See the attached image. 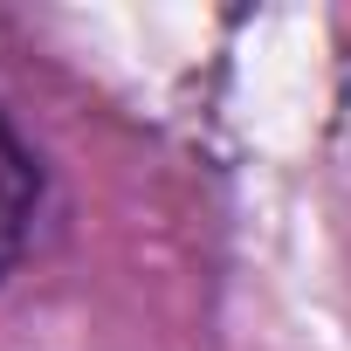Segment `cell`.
<instances>
[{
    "mask_svg": "<svg viewBox=\"0 0 351 351\" xmlns=\"http://www.w3.org/2000/svg\"><path fill=\"white\" fill-rule=\"evenodd\" d=\"M35 200H42V165L35 152L14 138V124L0 117V276H8L28 248V228H35Z\"/></svg>",
    "mask_w": 351,
    "mask_h": 351,
    "instance_id": "6da1fadb",
    "label": "cell"
}]
</instances>
